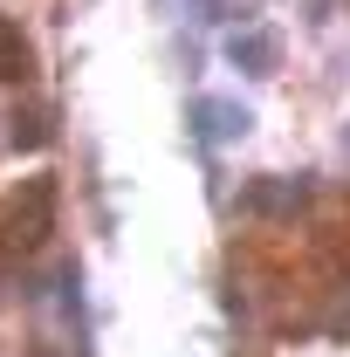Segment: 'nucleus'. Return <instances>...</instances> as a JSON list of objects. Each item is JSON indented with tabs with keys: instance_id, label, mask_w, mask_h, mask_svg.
<instances>
[{
	"instance_id": "1",
	"label": "nucleus",
	"mask_w": 350,
	"mask_h": 357,
	"mask_svg": "<svg viewBox=\"0 0 350 357\" xmlns=\"http://www.w3.org/2000/svg\"><path fill=\"white\" fill-rule=\"evenodd\" d=\"M199 124L206 131H248V117L241 110H220V103H199Z\"/></svg>"
}]
</instances>
